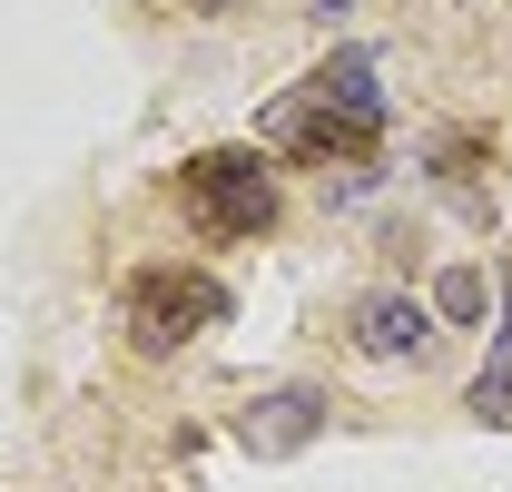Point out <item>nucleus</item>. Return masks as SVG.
Instances as JSON below:
<instances>
[{
  "label": "nucleus",
  "mask_w": 512,
  "mask_h": 492,
  "mask_svg": "<svg viewBox=\"0 0 512 492\" xmlns=\"http://www.w3.org/2000/svg\"><path fill=\"white\" fill-rule=\"evenodd\" d=\"M178 197H188L197 237H266L276 227V178H266V158L256 148H197L188 168H178Z\"/></svg>",
  "instance_id": "f257e3e1"
},
{
  "label": "nucleus",
  "mask_w": 512,
  "mask_h": 492,
  "mask_svg": "<svg viewBox=\"0 0 512 492\" xmlns=\"http://www.w3.org/2000/svg\"><path fill=\"white\" fill-rule=\"evenodd\" d=\"M207 325H227V286L197 266H138L128 276V345L138 355H178Z\"/></svg>",
  "instance_id": "f03ea898"
},
{
  "label": "nucleus",
  "mask_w": 512,
  "mask_h": 492,
  "mask_svg": "<svg viewBox=\"0 0 512 492\" xmlns=\"http://www.w3.org/2000/svg\"><path fill=\"white\" fill-rule=\"evenodd\" d=\"M325 433V394L316 384H276V394H256L247 414H237V443H247L256 463H286V453H306Z\"/></svg>",
  "instance_id": "7ed1b4c3"
},
{
  "label": "nucleus",
  "mask_w": 512,
  "mask_h": 492,
  "mask_svg": "<svg viewBox=\"0 0 512 492\" xmlns=\"http://www.w3.org/2000/svg\"><path fill=\"white\" fill-rule=\"evenodd\" d=\"M355 345H365L375 365H404V355H424V345H434V306H424V296H404V286H375V296L355 306Z\"/></svg>",
  "instance_id": "20e7f679"
},
{
  "label": "nucleus",
  "mask_w": 512,
  "mask_h": 492,
  "mask_svg": "<svg viewBox=\"0 0 512 492\" xmlns=\"http://www.w3.org/2000/svg\"><path fill=\"white\" fill-rule=\"evenodd\" d=\"M306 99H316L325 119L365 128V138L384 128V89H375V60H365V50H335V60H325L316 79H306Z\"/></svg>",
  "instance_id": "39448f33"
},
{
  "label": "nucleus",
  "mask_w": 512,
  "mask_h": 492,
  "mask_svg": "<svg viewBox=\"0 0 512 492\" xmlns=\"http://www.w3.org/2000/svg\"><path fill=\"white\" fill-rule=\"evenodd\" d=\"M473 424H503L512 433V345H493V365L473 374Z\"/></svg>",
  "instance_id": "423d86ee"
},
{
  "label": "nucleus",
  "mask_w": 512,
  "mask_h": 492,
  "mask_svg": "<svg viewBox=\"0 0 512 492\" xmlns=\"http://www.w3.org/2000/svg\"><path fill=\"white\" fill-rule=\"evenodd\" d=\"M483 306H493V286H483V266H453L444 286H434V315H453V325H473Z\"/></svg>",
  "instance_id": "0eeeda50"
},
{
  "label": "nucleus",
  "mask_w": 512,
  "mask_h": 492,
  "mask_svg": "<svg viewBox=\"0 0 512 492\" xmlns=\"http://www.w3.org/2000/svg\"><path fill=\"white\" fill-rule=\"evenodd\" d=\"M335 10H355V0H316V20H335Z\"/></svg>",
  "instance_id": "6e6552de"
}]
</instances>
